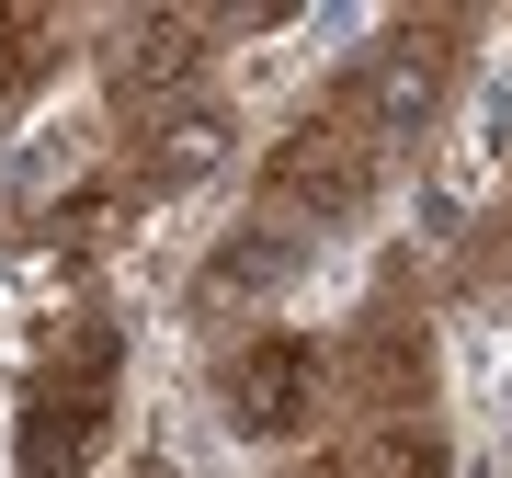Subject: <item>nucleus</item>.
I'll return each instance as SVG.
<instances>
[{
  "label": "nucleus",
  "mask_w": 512,
  "mask_h": 478,
  "mask_svg": "<svg viewBox=\"0 0 512 478\" xmlns=\"http://www.w3.org/2000/svg\"><path fill=\"white\" fill-rule=\"evenodd\" d=\"M103 171H114V103L92 92V80H69L57 103H35L12 137H0V217L35 228L69 194H92Z\"/></svg>",
  "instance_id": "1"
}]
</instances>
